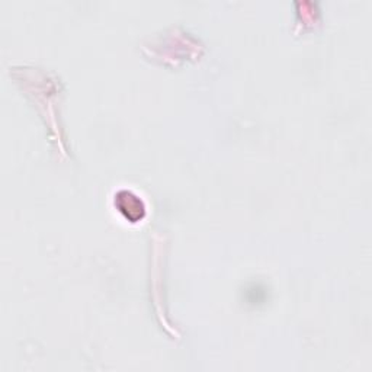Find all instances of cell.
Instances as JSON below:
<instances>
[{
	"instance_id": "obj_1",
	"label": "cell",
	"mask_w": 372,
	"mask_h": 372,
	"mask_svg": "<svg viewBox=\"0 0 372 372\" xmlns=\"http://www.w3.org/2000/svg\"><path fill=\"white\" fill-rule=\"evenodd\" d=\"M115 204L118 205L119 211L131 221H138L144 215V205L141 199L133 192L122 191L117 195Z\"/></svg>"
}]
</instances>
